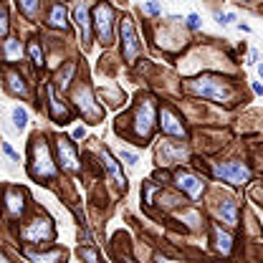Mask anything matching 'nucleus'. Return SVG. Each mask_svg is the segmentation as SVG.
Segmentation results:
<instances>
[{"label": "nucleus", "instance_id": "obj_6", "mask_svg": "<svg viewBox=\"0 0 263 263\" xmlns=\"http://www.w3.org/2000/svg\"><path fill=\"white\" fill-rule=\"evenodd\" d=\"M94 28H97L99 41L104 46H109L114 41V13H111L109 3H99L97 5V10H94Z\"/></svg>", "mask_w": 263, "mask_h": 263}, {"label": "nucleus", "instance_id": "obj_24", "mask_svg": "<svg viewBox=\"0 0 263 263\" xmlns=\"http://www.w3.org/2000/svg\"><path fill=\"white\" fill-rule=\"evenodd\" d=\"M64 258V251H51V253H41V256H31L33 263H59Z\"/></svg>", "mask_w": 263, "mask_h": 263}, {"label": "nucleus", "instance_id": "obj_16", "mask_svg": "<svg viewBox=\"0 0 263 263\" xmlns=\"http://www.w3.org/2000/svg\"><path fill=\"white\" fill-rule=\"evenodd\" d=\"M46 94H48V111H51V117H53L56 122H68V119H71V114H68V109H66L64 104L56 99L53 86H46Z\"/></svg>", "mask_w": 263, "mask_h": 263}, {"label": "nucleus", "instance_id": "obj_22", "mask_svg": "<svg viewBox=\"0 0 263 263\" xmlns=\"http://www.w3.org/2000/svg\"><path fill=\"white\" fill-rule=\"evenodd\" d=\"M73 73H76V64H73V61H68V64L64 66V71H59V73H56V86H59L61 91L68 89V84H71Z\"/></svg>", "mask_w": 263, "mask_h": 263}, {"label": "nucleus", "instance_id": "obj_3", "mask_svg": "<svg viewBox=\"0 0 263 263\" xmlns=\"http://www.w3.org/2000/svg\"><path fill=\"white\" fill-rule=\"evenodd\" d=\"M73 104H76V106H79V111L86 117V122L97 124V122L104 119V106L97 104L94 91H91V86H89V84H81V86L73 91Z\"/></svg>", "mask_w": 263, "mask_h": 263}, {"label": "nucleus", "instance_id": "obj_27", "mask_svg": "<svg viewBox=\"0 0 263 263\" xmlns=\"http://www.w3.org/2000/svg\"><path fill=\"white\" fill-rule=\"evenodd\" d=\"M79 256H81L84 263H99V256L94 248H79Z\"/></svg>", "mask_w": 263, "mask_h": 263}, {"label": "nucleus", "instance_id": "obj_9", "mask_svg": "<svg viewBox=\"0 0 263 263\" xmlns=\"http://www.w3.org/2000/svg\"><path fill=\"white\" fill-rule=\"evenodd\" d=\"M175 185L187 197H193V200H197V197L202 195V190H205V180L200 175H195V172H187V170L175 172Z\"/></svg>", "mask_w": 263, "mask_h": 263}, {"label": "nucleus", "instance_id": "obj_25", "mask_svg": "<svg viewBox=\"0 0 263 263\" xmlns=\"http://www.w3.org/2000/svg\"><path fill=\"white\" fill-rule=\"evenodd\" d=\"M13 124H15V129H26V124H28V111L21 109V106H15V109H13Z\"/></svg>", "mask_w": 263, "mask_h": 263}, {"label": "nucleus", "instance_id": "obj_37", "mask_svg": "<svg viewBox=\"0 0 263 263\" xmlns=\"http://www.w3.org/2000/svg\"><path fill=\"white\" fill-rule=\"evenodd\" d=\"M0 263H8V258H5V256H3V253H0Z\"/></svg>", "mask_w": 263, "mask_h": 263}, {"label": "nucleus", "instance_id": "obj_35", "mask_svg": "<svg viewBox=\"0 0 263 263\" xmlns=\"http://www.w3.org/2000/svg\"><path fill=\"white\" fill-rule=\"evenodd\" d=\"M248 64H258V51H251V61H248Z\"/></svg>", "mask_w": 263, "mask_h": 263}, {"label": "nucleus", "instance_id": "obj_17", "mask_svg": "<svg viewBox=\"0 0 263 263\" xmlns=\"http://www.w3.org/2000/svg\"><path fill=\"white\" fill-rule=\"evenodd\" d=\"M213 240H215V251L218 253L228 256L230 251H233V235H230L228 230H223L220 226H213Z\"/></svg>", "mask_w": 263, "mask_h": 263}, {"label": "nucleus", "instance_id": "obj_8", "mask_svg": "<svg viewBox=\"0 0 263 263\" xmlns=\"http://www.w3.org/2000/svg\"><path fill=\"white\" fill-rule=\"evenodd\" d=\"M119 33H122V53H124V61H127V64H134L137 56L142 53V46H139V38H137V31H134V23H132L129 18H122Z\"/></svg>", "mask_w": 263, "mask_h": 263}, {"label": "nucleus", "instance_id": "obj_33", "mask_svg": "<svg viewBox=\"0 0 263 263\" xmlns=\"http://www.w3.org/2000/svg\"><path fill=\"white\" fill-rule=\"evenodd\" d=\"M3 149H5V155H8V157H13V160H18V155H15V149H13L10 144H3Z\"/></svg>", "mask_w": 263, "mask_h": 263}, {"label": "nucleus", "instance_id": "obj_4", "mask_svg": "<svg viewBox=\"0 0 263 263\" xmlns=\"http://www.w3.org/2000/svg\"><path fill=\"white\" fill-rule=\"evenodd\" d=\"M213 175L228 185H246L251 182V170L243 162H215L213 164Z\"/></svg>", "mask_w": 263, "mask_h": 263}, {"label": "nucleus", "instance_id": "obj_20", "mask_svg": "<svg viewBox=\"0 0 263 263\" xmlns=\"http://www.w3.org/2000/svg\"><path fill=\"white\" fill-rule=\"evenodd\" d=\"M8 91L10 94H15V97H28V84L23 81V76L21 73H8Z\"/></svg>", "mask_w": 263, "mask_h": 263}, {"label": "nucleus", "instance_id": "obj_2", "mask_svg": "<svg viewBox=\"0 0 263 263\" xmlns=\"http://www.w3.org/2000/svg\"><path fill=\"white\" fill-rule=\"evenodd\" d=\"M59 167L51 157V147L43 137H35L31 144V175L33 177H56Z\"/></svg>", "mask_w": 263, "mask_h": 263}, {"label": "nucleus", "instance_id": "obj_19", "mask_svg": "<svg viewBox=\"0 0 263 263\" xmlns=\"http://www.w3.org/2000/svg\"><path fill=\"white\" fill-rule=\"evenodd\" d=\"M3 51H5V61H8V64H15V61H21V56H23V46H21L18 38H5Z\"/></svg>", "mask_w": 263, "mask_h": 263}, {"label": "nucleus", "instance_id": "obj_23", "mask_svg": "<svg viewBox=\"0 0 263 263\" xmlns=\"http://www.w3.org/2000/svg\"><path fill=\"white\" fill-rule=\"evenodd\" d=\"M28 53H31V59H33V66L41 68V66H43V48H41L38 41H31V43H28Z\"/></svg>", "mask_w": 263, "mask_h": 263}, {"label": "nucleus", "instance_id": "obj_14", "mask_svg": "<svg viewBox=\"0 0 263 263\" xmlns=\"http://www.w3.org/2000/svg\"><path fill=\"white\" fill-rule=\"evenodd\" d=\"M73 21H76V26H79V33H81V41H84V46H89V41H91V28H89V13H86V3H79L76 8H73Z\"/></svg>", "mask_w": 263, "mask_h": 263}, {"label": "nucleus", "instance_id": "obj_10", "mask_svg": "<svg viewBox=\"0 0 263 263\" xmlns=\"http://www.w3.org/2000/svg\"><path fill=\"white\" fill-rule=\"evenodd\" d=\"M56 152H59V162L66 172H79L81 170V162H79V155H76V147L68 137H59L56 139Z\"/></svg>", "mask_w": 263, "mask_h": 263}, {"label": "nucleus", "instance_id": "obj_12", "mask_svg": "<svg viewBox=\"0 0 263 263\" xmlns=\"http://www.w3.org/2000/svg\"><path fill=\"white\" fill-rule=\"evenodd\" d=\"M160 127H162L164 134H170V137H185L187 132H185V124L180 122V117L170 109V106H162L160 109Z\"/></svg>", "mask_w": 263, "mask_h": 263}, {"label": "nucleus", "instance_id": "obj_34", "mask_svg": "<svg viewBox=\"0 0 263 263\" xmlns=\"http://www.w3.org/2000/svg\"><path fill=\"white\" fill-rule=\"evenodd\" d=\"M84 137H86V129H84V127H76V129H73V139H84Z\"/></svg>", "mask_w": 263, "mask_h": 263}, {"label": "nucleus", "instance_id": "obj_36", "mask_svg": "<svg viewBox=\"0 0 263 263\" xmlns=\"http://www.w3.org/2000/svg\"><path fill=\"white\" fill-rule=\"evenodd\" d=\"M253 91H256V94H263V86L258 81H253Z\"/></svg>", "mask_w": 263, "mask_h": 263}, {"label": "nucleus", "instance_id": "obj_39", "mask_svg": "<svg viewBox=\"0 0 263 263\" xmlns=\"http://www.w3.org/2000/svg\"><path fill=\"white\" fill-rule=\"evenodd\" d=\"M240 3H253V0H240Z\"/></svg>", "mask_w": 263, "mask_h": 263}, {"label": "nucleus", "instance_id": "obj_18", "mask_svg": "<svg viewBox=\"0 0 263 263\" xmlns=\"http://www.w3.org/2000/svg\"><path fill=\"white\" fill-rule=\"evenodd\" d=\"M48 26H51V28H61V31L68 28V13H66V8L61 3H56V5L51 8V13H48Z\"/></svg>", "mask_w": 263, "mask_h": 263}, {"label": "nucleus", "instance_id": "obj_5", "mask_svg": "<svg viewBox=\"0 0 263 263\" xmlns=\"http://www.w3.org/2000/svg\"><path fill=\"white\" fill-rule=\"evenodd\" d=\"M53 235H56L53 233V223L46 215H41V213L21 230V238L28 240V243H48V240H53Z\"/></svg>", "mask_w": 263, "mask_h": 263}, {"label": "nucleus", "instance_id": "obj_31", "mask_svg": "<svg viewBox=\"0 0 263 263\" xmlns=\"http://www.w3.org/2000/svg\"><path fill=\"white\" fill-rule=\"evenodd\" d=\"M147 13H152V15H160V13H162V8H160V3H155V0H149V3H147Z\"/></svg>", "mask_w": 263, "mask_h": 263}, {"label": "nucleus", "instance_id": "obj_13", "mask_svg": "<svg viewBox=\"0 0 263 263\" xmlns=\"http://www.w3.org/2000/svg\"><path fill=\"white\" fill-rule=\"evenodd\" d=\"M101 160H104V167H106V172L114 177V182L122 187V193L127 190V177H124V172H122V167H119V162L111 157V152L106 149V147H101Z\"/></svg>", "mask_w": 263, "mask_h": 263}, {"label": "nucleus", "instance_id": "obj_28", "mask_svg": "<svg viewBox=\"0 0 263 263\" xmlns=\"http://www.w3.org/2000/svg\"><path fill=\"white\" fill-rule=\"evenodd\" d=\"M215 21H218L220 26H228L230 21H235V15H233V13H218V15H215Z\"/></svg>", "mask_w": 263, "mask_h": 263}, {"label": "nucleus", "instance_id": "obj_30", "mask_svg": "<svg viewBox=\"0 0 263 263\" xmlns=\"http://www.w3.org/2000/svg\"><path fill=\"white\" fill-rule=\"evenodd\" d=\"M119 157H122V160H124L127 164H137V155H134V152H127V149H122V155H119Z\"/></svg>", "mask_w": 263, "mask_h": 263}, {"label": "nucleus", "instance_id": "obj_29", "mask_svg": "<svg viewBox=\"0 0 263 263\" xmlns=\"http://www.w3.org/2000/svg\"><path fill=\"white\" fill-rule=\"evenodd\" d=\"M0 35H8V13L0 10Z\"/></svg>", "mask_w": 263, "mask_h": 263}, {"label": "nucleus", "instance_id": "obj_21", "mask_svg": "<svg viewBox=\"0 0 263 263\" xmlns=\"http://www.w3.org/2000/svg\"><path fill=\"white\" fill-rule=\"evenodd\" d=\"M175 157H185L182 147H177V149H170V142H164L162 149L157 152V160H160V164H172V162H175Z\"/></svg>", "mask_w": 263, "mask_h": 263}, {"label": "nucleus", "instance_id": "obj_7", "mask_svg": "<svg viewBox=\"0 0 263 263\" xmlns=\"http://www.w3.org/2000/svg\"><path fill=\"white\" fill-rule=\"evenodd\" d=\"M152 129H155V104L149 97H144L137 106V114H134V134L142 139H149Z\"/></svg>", "mask_w": 263, "mask_h": 263}, {"label": "nucleus", "instance_id": "obj_32", "mask_svg": "<svg viewBox=\"0 0 263 263\" xmlns=\"http://www.w3.org/2000/svg\"><path fill=\"white\" fill-rule=\"evenodd\" d=\"M187 26H190L193 31H197V28H200V18H197L195 13H193V15H187Z\"/></svg>", "mask_w": 263, "mask_h": 263}, {"label": "nucleus", "instance_id": "obj_15", "mask_svg": "<svg viewBox=\"0 0 263 263\" xmlns=\"http://www.w3.org/2000/svg\"><path fill=\"white\" fill-rule=\"evenodd\" d=\"M215 213H218V218H220L226 226H238V202H235L233 197L220 200L218 208H215Z\"/></svg>", "mask_w": 263, "mask_h": 263}, {"label": "nucleus", "instance_id": "obj_1", "mask_svg": "<svg viewBox=\"0 0 263 263\" xmlns=\"http://www.w3.org/2000/svg\"><path fill=\"white\" fill-rule=\"evenodd\" d=\"M187 91L193 97H202V99H210V101H226L230 104L233 97H235V89L230 86L226 79H218V76H200V79H193L187 81Z\"/></svg>", "mask_w": 263, "mask_h": 263}, {"label": "nucleus", "instance_id": "obj_11", "mask_svg": "<svg viewBox=\"0 0 263 263\" xmlns=\"http://www.w3.org/2000/svg\"><path fill=\"white\" fill-rule=\"evenodd\" d=\"M5 210H8V215L10 218H21L23 213H26V193L21 190V187H8L5 190Z\"/></svg>", "mask_w": 263, "mask_h": 263}, {"label": "nucleus", "instance_id": "obj_26", "mask_svg": "<svg viewBox=\"0 0 263 263\" xmlns=\"http://www.w3.org/2000/svg\"><path fill=\"white\" fill-rule=\"evenodd\" d=\"M18 5L23 8V13H26L28 18H33L35 10H38V0H18Z\"/></svg>", "mask_w": 263, "mask_h": 263}, {"label": "nucleus", "instance_id": "obj_38", "mask_svg": "<svg viewBox=\"0 0 263 263\" xmlns=\"http://www.w3.org/2000/svg\"><path fill=\"white\" fill-rule=\"evenodd\" d=\"M124 263H134V261H132V258H127V256H124Z\"/></svg>", "mask_w": 263, "mask_h": 263}]
</instances>
